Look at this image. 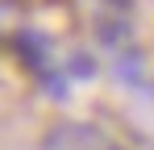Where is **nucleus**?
<instances>
[{
    "instance_id": "nucleus-1",
    "label": "nucleus",
    "mask_w": 154,
    "mask_h": 150,
    "mask_svg": "<svg viewBox=\"0 0 154 150\" xmlns=\"http://www.w3.org/2000/svg\"><path fill=\"white\" fill-rule=\"evenodd\" d=\"M42 150H121V142H112L100 125L88 121H63L42 138Z\"/></svg>"
}]
</instances>
